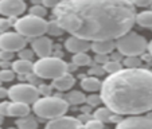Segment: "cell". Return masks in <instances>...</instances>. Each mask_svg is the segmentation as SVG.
<instances>
[{
	"label": "cell",
	"instance_id": "17",
	"mask_svg": "<svg viewBox=\"0 0 152 129\" xmlns=\"http://www.w3.org/2000/svg\"><path fill=\"white\" fill-rule=\"evenodd\" d=\"M30 114V106L28 103L24 102H16L12 101L10 103V110H8V116L12 117H26Z\"/></svg>",
	"mask_w": 152,
	"mask_h": 129
},
{
	"label": "cell",
	"instance_id": "40",
	"mask_svg": "<svg viewBox=\"0 0 152 129\" xmlns=\"http://www.w3.org/2000/svg\"><path fill=\"white\" fill-rule=\"evenodd\" d=\"M1 124H3V116L0 114V125H1Z\"/></svg>",
	"mask_w": 152,
	"mask_h": 129
},
{
	"label": "cell",
	"instance_id": "12",
	"mask_svg": "<svg viewBox=\"0 0 152 129\" xmlns=\"http://www.w3.org/2000/svg\"><path fill=\"white\" fill-rule=\"evenodd\" d=\"M31 46H32L34 52L39 58L50 57V54L53 52V42H51V39L47 38V36H45V35L38 36V38H34Z\"/></svg>",
	"mask_w": 152,
	"mask_h": 129
},
{
	"label": "cell",
	"instance_id": "27",
	"mask_svg": "<svg viewBox=\"0 0 152 129\" xmlns=\"http://www.w3.org/2000/svg\"><path fill=\"white\" fill-rule=\"evenodd\" d=\"M124 66L126 67H131V69H133V67H139L141 65V59L139 57H125V59H124Z\"/></svg>",
	"mask_w": 152,
	"mask_h": 129
},
{
	"label": "cell",
	"instance_id": "1",
	"mask_svg": "<svg viewBox=\"0 0 152 129\" xmlns=\"http://www.w3.org/2000/svg\"><path fill=\"white\" fill-rule=\"evenodd\" d=\"M53 16L66 32L89 42L116 40L136 23L131 0H62Z\"/></svg>",
	"mask_w": 152,
	"mask_h": 129
},
{
	"label": "cell",
	"instance_id": "26",
	"mask_svg": "<svg viewBox=\"0 0 152 129\" xmlns=\"http://www.w3.org/2000/svg\"><path fill=\"white\" fill-rule=\"evenodd\" d=\"M47 14L46 7L42 6V4H34V6L30 8V15H34L38 17H45Z\"/></svg>",
	"mask_w": 152,
	"mask_h": 129
},
{
	"label": "cell",
	"instance_id": "10",
	"mask_svg": "<svg viewBox=\"0 0 152 129\" xmlns=\"http://www.w3.org/2000/svg\"><path fill=\"white\" fill-rule=\"evenodd\" d=\"M116 129H152V118L141 116H131L117 122Z\"/></svg>",
	"mask_w": 152,
	"mask_h": 129
},
{
	"label": "cell",
	"instance_id": "35",
	"mask_svg": "<svg viewBox=\"0 0 152 129\" xmlns=\"http://www.w3.org/2000/svg\"><path fill=\"white\" fill-rule=\"evenodd\" d=\"M135 7H149L152 6V0H131Z\"/></svg>",
	"mask_w": 152,
	"mask_h": 129
},
{
	"label": "cell",
	"instance_id": "34",
	"mask_svg": "<svg viewBox=\"0 0 152 129\" xmlns=\"http://www.w3.org/2000/svg\"><path fill=\"white\" fill-rule=\"evenodd\" d=\"M10 103L8 101H3V102H0V114L3 116H8V110H10Z\"/></svg>",
	"mask_w": 152,
	"mask_h": 129
},
{
	"label": "cell",
	"instance_id": "9",
	"mask_svg": "<svg viewBox=\"0 0 152 129\" xmlns=\"http://www.w3.org/2000/svg\"><path fill=\"white\" fill-rule=\"evenodd\" d=\"M26 11L24 0H0V14L7 17L20 16Z\"/></svg>",
	"mask_w": 152,
	"mask_h": 129
},
{
	"label": "cell",
	"instance_id": "8",
	"mask_svg": "<svg viewBox=\"0 0 152 129\" xmlns=\"http://www.w3.org/2000/svg\"><path fill=\"white\" fill-rule=\"evenodd\" d=\"M26 38L19 32H1L0 34V50L16 52L23 50L26 46Z\"/></svg>",
	"mask_w": 152,
	"mask_h": 129
},
{
	"label": "cell",
	"instance_id": "13",
	"mask_svg": "<svg viewBox=\"0 0 152 129\" xmlns=\"http://www.w3.org/2000/svg\"><path fill=\"white\" fill-rule=\"evenodd\" d=\"M65 47L69 52H73V54H78V52H88V50L92 49V44H90L89 40L82 39V38L78 36H69L65 42Z\"/></svg>",
	"mask_w": 152,
	"mask_h": 129
},
{
	"label": "cell",
	"instance_id": "24",
	"mask_svg": "<svg viewBox=\"0 0 152 129\" xmlns=\"http://www.w3.org/2000/svg\"><path fill=\"white\" fill-rule=\"evenodd\" d=\"M123 65L120 63V60H115V59H109L105 65H102V69L105 73L108 74H115V73L120 71Z\"/></svg>",
	"mask_w": 152,
	"mask_h": 129
},
{
	"label": "cell",
	"instance_id": "22",
	"mask_svg": "<svg viewBox=\"0 0 152 129\" xmlns=\"http://www.w3.org/2000/svg\"><path fill=\"white\" fill-rule=\"evenodd\" d=\"M66 101L69 103H72V105H81V103L86 102V95L82 92L73 90L66 95Z\"/></svg>",
	"mask_w": 152,
	"mask_h": 129
},
{
	"label": "cell",
	"instance_id": "32",
	"mask_svg": "<svg viewBox=\"0 0 152 129\" xmlns=\"http://www.w3.org/2000/svg\"><path fill=\"white\" fill-rule=\"evenodd\" d=\"M11 20L10 19H4V17H0V32H7L8 28L11 27Z\"/></svg>",
	"mask_w": 152,
	"mask_h": 129
},
{
	"label": "cell",
	"instance_id": "19",
	"mask_svg": "<svg viewBox=\"0 0 152 129\" xmlns=\"http://www.w3.org/2000/svg\"><path fill=\"white\" fill-rule=\"evenodd\" d=\"M112 116H113V112L109 109V108H98L97 110L93 112V118L96 120H100L101 122H112Z\"/></svg>",
	"mask_w": 152,
	"mask_h": 129
},
{
	"label": "cell",
	"instance_id": "2",
	"mask_svg": "<svg viewBox=\"0 0 152 129\" xmlns=\"http://www.w3.org/2000/svg\"><path fill=\"white\" fill-rule=\"evenodd\" d=\"M102 102L113 113L136 116L152 110V71L126 67L104 79L100 93Z\"/></svg>",
	"mask_w": 152,
	"mask_h": 129
},
{
	"label": "cell",
	"instance_id": "14",
	"mask_svg": "<svg viewBox=\"0 0 152 129\" xmlns=\"http://www.w3.org/2000/svg\"><path fill=\"white\" fill-rule=\"evenodd\" d=\"M74 83H75V78L72 75V73L66 71L65 74L54 78L51 86L54 89H57L58 92H67L74 86Z\"/></svg>",
	"mask_w": 152,
	"mask_h": 129
},
{
	"label": "cell",
	"instance_id": "29",
	"mask_svg": "<svg viewBox=\"0 0 152 129\" xmlns=\"http://www.w3.org/2000/svg\"><path fill=\"white\" fill-rule=\"evenodd\" d=\"M83 129H104V122H101L100 120L92 118L83 125Z\"/></svg>",
	"mask_w": 152,
	"mask_h": 129
},
{
	"label": "cell",
	"instance_id": "39",
	"mask_svg": "<svg viewBox=\"0 0 152 129\" xmlns=\"http://www.w3.org/2000/svg\"><path fill=\"white\" fill-rule=\"evenodd\" d=\"M148 52L151 54V57H152V40L148 43Z\"/></svg>",
	"mask_w": 152,
	"mask_h": 129
},
{
	"label": "cell",
	"instance_id": "23",
	"mask_svg": "<svg viewBox=\"0 0 152 129\" xmlns=\"http://www.w3.org/2000/svg\"><path fill=\"white\" fill-rule=\"evenodd\" d=\"M73 63H74L75 66H89L90 63H92V58L89 55L86 54V52H78V54H74L72 58Z\"/></svg>",
	"mask_w": 152,
	"mask_h": 129
},
{
	"label": "cell",
	"instance_id": "5",
	"mask_svg": "<svg viewBox=\"0 0 152 129\" xmlns=\"http://www.w3.org/2000/svg\"><path fill=\"white\" fill-rule=\"evenodd\" d=\"M69 71V65L61 58L45 57L34 63V74L43 79H54Z\"/></svg>",
	"mask_w": 152,
	"mask_h": 129
},
{
	"label": "cell",
	"instance_id": "7",
	"mask_svg": "<svg viewBox=\"0 0 152 129\" xmlns=\"http://www.w3.org/2000/svg\"><path fill=\"white\" fill-rule=\"evenodd\" d=\"M39 89L31 83H18L8 89V97L12 101L24 103H35L39 98Z\"/></svg>",
	"mask_w": 152,
	"mask_h": 129
},
{
	"label": "cell",
	"instance_id": "37",
	"mask_svg": "<svg viewBox=\"0 0 152 129\" xmlns=\"http://www.w3.org/2000/svg\"><path fill=\"white\" fill-rule=\"evenodd\" d=\"M58 0H42V6H45L46 8H55L58 6Z\"/></svg>",
	"mask_w": 152,
	"mask_h": 129
},
{
	"label": "cell",
	"instance_id": "36",
	"mask_svg": "<svg viewBox=\"0 0 152 129\" xmlns=\"http://www.w3.org/2000/svg\"><path fill=\"white\" fill-rule=\"evenodd\" d=\"M51 89H54L53 86H49V85H40V87H39V93H40V94H43V97H47V95L50 94V92H51Z\"/></svg>",
	"mask_w": 152,
	"mask_h": 129
},
{
	"label": "cell",
	"instance_id": "15",
	"mask_svg": "<svg viewBox=\"0 0 152 129\" xmlns=\"http://www.w3.org/2000/svg\"><path fill=\"white\" fill-rule=\"evenodd\" d=\"M116 49V40H96L92 42V49L96 54L108 55Z\"/></svg>",
	"mask_w": 152,
	"mask_h": 129
},
{
	"label": "cell",
	"instance_id": "6",
	"mask_svg": "<svg viewBox=\"0 0 152 129\" xmlns=\"http://www.w3.org/2000/svg\"><path fill=\"white\" fill-rule=\"evenodd\" d=\"M16 32L20 35H23L24 38H38L42 36L47 32V26L49 22L43 19V17H38L34 15H28V16H23L18 19L14 23Z\"/></svg>",
	"mask_w": 152,
	"mask_h": 129
},
{
	"label": "cell",
	"instance_id": "20",
	"mask_svg": "<svg viewBox=\"0 0 152 129\" xmlns=\"http://www.w3.org/2000/svg\"><path fill=\"white\" fill-rule=\"evenodd\" d=\"M136 23L144 28H152V11H143L136 15Z\"/></svg>",
	"mask_w": 152,
	"mask_h": 129
},
{
	"label": "cell",
	"instance_id": "43",
	"mask_svg": "<svg viewBox=\"0 0 152 129\" xmlns=\"http://www.w3.org/2000/svg\"><path fill=\"white\" fill-rule=\"evenodd\" d=\"M151 7H152V6H151Z\"/></svg>",
	"mask_w": 152,
	"mask_h": 129
},
{
	"label": "cell",
	"instance_id": "28",
	"mask_svg": "<svg viewBox=\"0 0 152 129\" xmlns=\"http://www.w3.org/2000/svg\"><path fill=\"white\" fill-rule=\"evenodd\" d=\"M15 78V71L10 69H3L0 70V81L1 82H11Z\"/></svg>",
	"mask_w": 152,
	"mask_h": 129
},
{
	"label": "cell",
	"instance_id": "25",
	"mask_svg": "<svg viewBox=\"0 0 152 129\" xmlns=\"http://www.w3.org/2000/svg\"><path fill=\"white\" fill-rule=\"evenodd\" d=\"M63 31H65V30H63L55 20L54 22H50L49 26H47V34L51 35V36H59V35H62Z\"/></svg>",
	"mask_w": 152,
	"mask_h": 129
},
{
	"label": "cell",
	"instance_id": "31",
	"mask_svg": "<svg viewBox=\"0 0 152 129\" xmlns=\"http://www.w3.org/2000/svg\"><path fill=\"white\" fill-rule=\"evenodd\" d=\"M34 50H27V49H23L19 51V57L20 59H27V60H31L32 57H34Z\"/></svg>",
	"mask_w": 152,
	"mask_h": 129
},
{
	"label": "cell",
	"instance_id": "38",
	"mask_svg": "<svg viewBox=\"0 0 152 129\" xmlns=\"http://www.w3.org/2000/svg\"><path fill=\"white\" fill-rule=\"evenodd\" d=\"M6 97H8V90L0 86V98H6Z\"/></svg>",
	"mask_w": 152,
	"mask_h": 129
},
{
	"label": "cell",
	"instance_id": "30",
	"mask_svg": "<svg viewBox=\"0 0 152 129\" xmlns=\"http://www.w3.org/2000/svg\"><path fill=\"white\" fill-rule=\"evenodd\" d=\"M102 102V98L101 95H97V94H92L89 97H86V103L89 106H97L98 103Z\"/></svg>",
	"mask_w": 152,
	"mask_h": 129
},
{
	"label": "cell",
	"instance_id": "42",
	"mask_svg": "<svg viewBox=\"0 0 152 129\" xmlns=\"http://www.w3.org/2000/svg\"><path fill=\"white\" fill-rule=\"evenodd\" d=\"M0 62H1V60H0Z\"/></svg>",
	"mask_w": 152,
	"mask_h": 129
},
{
	"label": "cell",
	"instance_id": "16",
	"mask_svg": "<svg viewBox=\"0 0 152 129\" xmlns=\"http://www.w3.org/2000/svg\"><path fill=\"white\" fill-rule=\"evenodd\" d=\"M12 70L20 75H30L34 71V63L27 59H18L12 63Z\"/></svg>",
	"mask_w": 152,
	"mask_h": 129
},
{
	"label": "cell",
	"instance_id": "4",
	"mask_svg": "<svg viewBox=\"0 0 152 129\" xmlns=\"http://www.w3.org/2000/svg\"><path fill=\"white\" fill-rule=\"evenodd\" d=\"M116 49L124 57H140L148 50V42L137 32L128 31L116 39Z\"/></svg>",
	"mask_w": 152,
	"mask_h": 129
},
{
	"label": "cell",
	"instance_id": "18",
	"mask_svg": "<svg viewBox=\"0 0 152 129\" xmlns=\"http://www.w3.org/2000/svg\"><path fill=\"white\" fill-rule=\"evenodd\" d=\"M101 85H102V82L96 77H86L81 81V87L85 92H89V93H94L101 90Z\"/></svg>",
	"mask_w": 152,
	"mask_h": 129
},
{
	"label": "cell",
	"instance_id": "21",
	"mask_svg": "<svg viewBox=\"0 0 152 129\" xmlns=\"http://www.w3.org/2000/svg\"><path fill=\"white\" fill-rule=\"evenodd\" d=\"M16 126L19 129H38V121L31 116H26L16 121Z\"/></svg>",
	"mask_w": 152,
	"mask_h": 129
},
{
	"label": "cell",
	"instance_id": "11",
	"mask_svg": "<svg viewBox=\"0 0 152 129\" xmlns=\"http://www.w3.org/2000/svg\"><path fill=\"white\" fill-rule=\"evenodd\" d=\"M45 129H83V125L77 118L62 116V117L50 120Z\"/></svg>",
	"mask_w": 152,
	"mask_h": 129
},
{
	"label": "cell",
	"instance_id": "3",
	"mask_svg": "<svg viewBox=\"0 0 152 129\" xmlns=\"http://www.w3.org/2000/svg\"><path fill=\"white\" fill-rule=\"evenodd\" d=\"M34 113L40 118H46V120H54V118L62 117L66 114L69 109V102L63 98L59 97H47L38 98L37 102L34 103Z\"/></svg>",
	"mask_w": 152,
	"mask_h": 129
},
{
	"label": "cell",
	"instance_id": "41",
	"mask_svg": "<svg viewBox=\"0 0 152 129\" xmlns=\"http://www.w3.org/2000/svg\"><path fill=\"white\" fill-rule=\"evenodd\" d=\"M0 86H1V81H0Z\"/></svg>",
	"mask_w": 152,
	"mask_h": 129
},
{
	"label": "cell",
	"instance_id": "33",
	"mask_svg": "<svg viewBox=\"0 0 152 129\" xmlns=\"http://www.w3.org/2000/svg\"><path fill=\"white\" fill-rule=\"evenodd\" d=\"M14 58V52L12 51H7V50H0V60L8 62Z\"/></svg>",
	"mask_w": 152,
	"mask_h": 129
}]
</instances>
